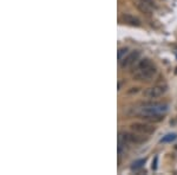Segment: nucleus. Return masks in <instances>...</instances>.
Segmentation results:
<instances>
[{"label": "nucleus", "mask_w": 177, "mask_h": 175, "mask_svg": "<svg viewBox=\"0 0 177 175\" xmlns=\"http://www.w3.org/2000/svg\"><path fill=\"white\" fill-rule=\"evenodd\" d=\"M135 5H136V7H137L138 10H139L142 13H144V14L150 16L151 12H152V7L149 6L148 4H145V2L142 1V0H135Z\"/></svg>", "instance_id": "nucleus-9"}, {"label": "nucleus", "mask_w": 177, "mask_h": 175, "mask_svg": "<svg viewBox=\"0 0 177 175\" xmlns=\"http://www.w3.org/2000/svg\"><path fill=\"white\" fill-rule=\"evenodd\" d=\"M176 137H177L176 134H168L167 136H164L162 138V142H171V141H174Z\"/></svg>", "instance_id": "nucleus-12"}, {"label": "nucleus", "mask_w": 177, "mask_h": 175, "mask_svg": "<svg viewBox=\"0 0 177 175\" xmlns=\"http://www.w3.org/2000/svg\"><path fill=\"white\" fill-rule=\"evenodd\" d=\"M157 161H158V156H155V160L152 161V169L154 170L157 169Z\"/></svg>", "instance_id": "nucleus-13"}, {"label": "nucleus", "mask_w": 177, "mask_h": 175, "mask_svg": "<svg viewBox=\"0 0 177 175\" xmlns=\"http://www.w3.org/2000/svg\"><path fill=\"white\" fill-rule=\"evenodd\" d=\"M154 63H152V60L149 58H139L135 63V65L132 66V74L134 72H137V71H140V70H143V69H145V68H148V66H151Z\"/></svg>", "instance_id": "nucleus-8"}, {"label": "nucleus", "mask_w": 177, "mask_h": 175, "mask_svg": "<svg viewBox=\"0 0 177 175\" xmlns=\"http://www.w3.org/2000/svg\"><path fill=\"white\" fill-rule=\"evenodd\" d=\"M131 130L134 131H137L139 134H143V135H151L156 131V127H154L152 124L150 123H142V122H136L134 124H131Z\"/></svg>", "instance_id": "nucleus-5"}, {"label": "nucleus", "mask_w": 177, "mask_h": 175, "mask_svg": "<svg viewBox=\"0 0 177 175\" xmlns=\"http://www.w3.org/2000/svg\"><path fill=\"white\" fill-rule=\"evenodd\" d=\"M129 52H130V51H129V47H125V46H124V47H120V49L118 50V52H117L118 63H119V62H122L123 59L125 58V57L129 55Z\"/></svg>", "instance_id": "nucleus-10"}, {"label": "nucleus", "mask_w": 177, "mask_h": 175, "mask_svg": "<svg viewBox=\"0 0 177 175\" xmlns=\"http://www.w3.org/2000/svg\"><path fill=\"white\" fill-rule=\"evenodd\" d=\"M148 141V136L139 134L137 131H119L118 133V142L124 144H143Z\"/></svg>", "instance_id": "nucleus-2"}, {"label": "nucleus", "mask_w": 177, "mask_h": 175, "mask_svg": "<svg viewBox=\"0 0 177 175\" xmlns=\"http://www.w3.org/2000/svg\"><path fill=\"white\" fill-rule=\"evenodd\" d=\"M145 163V158H142V160H138L136 162H134V164H132V167H131V169L132 170H137L139 168H142L143 167V164Z\"/></svg>", "instance_id": "nucleus-11"}, {"label": "nucleus", "mask_w": 177, "mask_h": 175, "mask_svg": "<svg viewBox=\"0 0 177 175\" xmlns=\"http://www.w3.org/2000/svg\"><path fill=\"white\" fill-rule=\"evenodd\" d=\"M168 104L164 102H144L136 107L129 108L125 114L131 117H139L148 122H161L164 118V114L168 111Z\"/></svg>", "instance_id": "nucleus-1"}, {"label": "nucleus", "mask_w": 177, "mask_h": 175, "mask_svg": "<svg viewBox=\"0 0 177 175\" xmlns=\"http://www.w3.org/2000/svg\"><path fill=\"white\" fill-rule=\"evenodd\" d=\"M165 91H167L165 85H154V86L145 89L143 91V96L145 98H149V99H155V98L163 96L165 94Z\"/></svg>", "instance_id": "nucleus-4"}, {"label": "nucleus", "mask_w": 177, "mask_h": 175, "mask_svg": "<svg viewBox=\"0 0 177 175\" xmlns=\"http://www.w3.org/2000/svg\"><path fill=\"white\" fill-rule=\"evenodd\" d=\"M157 75V68L152 64L151 66H148L140 71H137V72H134L132 76L136 80H139V82H150L152 80L155 76Z\"/></svg>", "instance_id": "nucleus-3"}, {"label": "nucleus", "mask_w": 177, "mask_h": 175, "mask_svg": "<svg viewBox=\"0 0 177 175\" xmlns=\"http://www.w3.org/2000/svg\"><path fill=\"white\" fill-rule=\"evenodd\" d=\"M120 20L128 25H131V26H136V27H139L142 25V21L138 19L137 17L132 16V14H129V13H123L122 17H120Z\"/></svg>", "instance_id": "nucleus-7"}, {"label": "nucleus", "mask_w": 177, "mask_h": 175, "mask_svg": "<svg viewBox=\"0 0 177 175\" xmlns=\"http://www.w3.org/2000/svg\"><path fill=\"white\" fill-rule=\"evenodd\" d=\"M139 57H140V51H138V50H135V51L129 52V55H128L125 58L123 59L122 62H119L120 69L126 70V69L132 68V66L135 65V63L139 59Z\"/></svg>", "instance_id": "nucleus-6"}, {"label": "nucleus", "mask_w": 177, "mask_h": 175, "mask_svg": "<svg viewBox=\"0 0 177 175\" xmlns=\"http://www.w3.org/2000/svg\"><path fill=\"white\" fill-rule=\"evenodd\" d=\"M137 91H138V88H134V90H130V91H129V94H134V92L136 94Z\"/></svg>", "instance_id": "nucleus-14"}]
</instances>
